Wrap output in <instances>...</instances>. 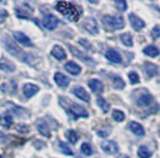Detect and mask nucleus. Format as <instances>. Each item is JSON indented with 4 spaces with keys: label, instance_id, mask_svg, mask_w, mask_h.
I'll use <instances>...</instances> for the list:
<instances>
[{
    "label": "nucleus",
    "instance_id": "6",
    "mask_svg": "<svg viewBox=\"0 0 160 158\" xmlns=\"http://www.w3.org/2000/svg\"><path fill=\"white\" fill-rule=\"evenodd\" d=\"M42 24H43V26L46 27L47 30H50V31H53L56 29L58 26V24H59V19L53 16V14H46L44 17H43V19H42Z\"/></svg>",
    "mask_w": 160,
    "mask_h": 158
},
{
    "label": "nucleus",
    "instance_id": "5",
    "mask_svg": "<svg viewBox=\"0 0 160 158\" xmlns=\"http://www.w3.org/2000/svg\"><path fill=\"white\" fill-rule=\"evenodd\" d=\"M102 150L108 153V155H117L120 149H118V145L116 144L113 140H105L100 144Z\"/></svg>",
    "mask_w": 160,
    "mask_h": 158
},
{
    "label": "nucleus",
    "instance_id": "10",
    "mask_svg": "<svg viewBox=\"0 0 160 158\" xmlns=\"http://www.w3.org/2000/svg\"><path fill=\"white\" fill-rule=\"evenodd\" d=\"M13 38L19 44H22L23 46H31L32 45V42H31V40L28 37L25 33L20 32V31H14L13 32Z\"/></svg>",
    "mask_w": 160,
    "mask_h": 158
},
{
    "label": "nucleus",
    "instance_id": "9",
    "mask_svg": "<svg viewBox=\"0 0 160 158\" xmlns=\"http://www.w3.org/2000/svg\"><path fill=\"white\" fill-rule=\"evenodd\" d=\"M40 92V87L33 85V83H25L23 85V94L25 95V98H32L33 95H36Z\"/></svg>",
    "mask_w": 160,
    "mask_h": 158
},
{
    "label": "nucleus",
    "instance_id": "13",
    "mask_svg": "<svg viewBox=\"0 0 160 158\" xmlns=\"http://www.w3.org/2000/svg\"><path fill=\"white\" fill-rule=\"evenodd\" d=\"M129 130L133 132L135 136H138V137H143L145 136L143 126L139 124V123H136V121H130L129 123Z\"/></svg>",
    "mask_w": 160,
    "mask_h": 158
},
{
    "label": "nucleus",
    "instance_id": "12",
    "mask_svg": "<svg viewBox=\"0 0 160 158\" xmlns=\"http://www.w3.org/2000/svg\"><path fill=\"white\" fill-rule=\"evenodd\" d=\"M54 81L56 82V85L61 88H67V86L69 85V79L66 75L61 74V72H55L54 75Z\"/></svg>",
    "mask_w": 160,
    "mask_h": 158
},
{
    "label": "nucleus",
    "instance_id": "22",
    "mask_svg": "<svg viewBox=\"0 0 160 158\" xmlns=\"http://www.w3.org/2000/svg\"><path fill=\"white\" fill-rule=\"evenodd\" d=\"M69 50H71V53H73L75 57H78L79 59H81V61H84L85 63H94L92 59L90 58L88 56H86L85 53H82L81 51H79L77 48H74V46H69Z\"/></svg>",
    "mask_w": 160,
    "mask_h": 158
},
{
    "label": "nucleus",
    "instance_id": "20",
    "mask_svg": "<svg viewBox=\"0 0 160 158\" xmlns=\"http://www.w3.org/2000/svg\"><path fill=\"white\" fill-rule=\"evenodd\" d=\"M0 124L2 125V127L5 128H10L11 126L13 125V118L10 113H2L0 115Z\"/></svg>",
    "mask_w": 160,
    "mask_h": 158
},
{
    "label": "nucleus",
    "instance_id": "4",
    "mask_svg": "<svg viewBox=\"0 0 160 158\" xmlns=\"http://www.w3.org/2000/svg\"><path fill=\"white\" fill-rule=\"evenodd\" d=\"M102 21L104 24V26L107 27L108 30H120L124 27V19L121 16H103Z\"/></svg>",
    "mask_w": 160,
    "mask_h": 158
},
{
    "label": "nucleus",
    "instance_id": "38",
    "mask_svg": "<svg viewBox=\"0 0 160 158\" xmlns=\"http://www.w3.org/2000/svg\"><path fill=\"white\" fill-rule=\"evenodd\" d=\"M6 142H7V136L5 133L0 132V144H4V143H6Z\"/></svg>",
    "mask_w": 160,
    "mask_h": 158
},
{
    "label": "nucleus",
    "instance_id": "18",
    "mask_svg": "<svg viewBox=\"0 0 160 158\" xmlns=\"http://www.w3.org/2000/svg\"><path fill=\"white\" fill-rule=\"evenodd\" d=\"M65 69L69 72L71 75H79L80 72H81V68L78 63H75L73 61H69L65 64Z\"/></svg>",
    "mask_w": 160,
    "mask_h": 158
},
{
    "label": "nucleus",
    "instance_id": "36",
    "mask_svg": "<svg viewBox=\"0 0 160 158\" xmlns=\"http://www.w3.org/2000/svg\"><path fill=\"white\" fill-rule=\"evenodd\" d=\"M115 5H116V7H117L120 11H126V10H127V2H126V1H116Z\"/></svg>",
    "mask_w": 160,
    "mask_h": 158
},
{
    "label": "nucleus",
    "instance_id": "3",
    "mask_svg": "<svg viewBox=\"0 0 160 158\" xmlns=\"http://www.w3.org/2000/svg\"><path fill=\"white\" fill-rule=\"evenodd\" d=\"M2 43H4V45H5V49H6V51L10 55H12L14 57H17L18 59L20 61H24V62H28V63H30V61L29 58H32L33 56L31 53H24L22 49H20L18 45H16L12 40H10L7 37H5L4 40H2Z\"/></svg>",
    "mask_w": 160,
    "mask_h": 158
},
{
    "label": "nucleus",
    "instance_id": "26",
    "mask_svg": "<svg viewBox=\"0 0 160 158\" xmlns=\"http://www.w3.org/2000/svg\"><path fill=\"white\" fill-rule=\"evenodd\" d=\"M65 136L68 139V142L72 143V144H75L78 142V139H79V134L77 133V131H74V130H68Z\"/></svg>",
    "mask_w": 160,
    "mask_h": 158
},
{
    "label": "nucleus",
    "instance_id": "42",
    "mask_svg": "<svg viewBox=\"0 0 160 158\" xmlns=\"http://www.w3.org/2000/svg\"><path fill=\"white\" fill-rule=\"evenodd\" d=\"M159 136H160V127H159Z\"/></svg>",
    "mask_w": 160,
    "mask_h": 158
},
{
    "label": "nucleus",
    "instance_id": "34",
    "mask_svg": "<svg viewBox=\"0 0 160 158\" xmlns=\"http://www.w3.org/2000/svg\"><path fill=\"white\" fill-rule=\"evenodd\" d=\"M128 77H129L130 83H133V85H135V83H139V82H140V76L138 75V72H130L129 74H128Z\"/></svg>",
    "mask_w": 160,
    "mask_h": 158
},
{
    "label": "nucleus",
    "instance_id": "41",
    "mask_svg": "<svg viewBox=\"0 0 160 158\" xmlns=\"http://www.w3.org/2000/svg\"><path fill=\"white\" fill-rule=\"evenodd\" d=\"M0 158H2V156H1V153H0Z\"/></svg>",
    "mask_w": 160,
    "mask_h": 158
},
{
    "label": "nucleus",
    "instance_id": "17",
    "mask_svg": "<svg viewBox=\"0 0 160 158\" xmlns=\"http://www.w3.org/2000/svg\"><path fill=\"white\" fill-rule=\"evenodd\" d=\"M88 87H90V89L93 93H96V94H100V93L104 91L103 83L97 79L90 80V81H88Z\"/></svg>",
    "mask_w": 160,
    "mask_h": 158
},
{
    "label": "nucleus",
    "instance_id": "37",
    "mask_svg": "<svg viewBox=\"0 0 160 158\" xmlns=\"http://www.w3.org/2000/svg\"><path fill=\"white\" fill-rule=\"evenodd\" d=\"M17 131L23 132V133H28V132H29V127L25 125H23V124H20V125L17 126Z\"/></svg>",
    "mask_w": 160,
    "mask_h": 158
},
{
    "label": "nucleus",
    "instance_id": "15",
    "mask_svg": "<svg viewBox=\"0 0 160 158\" xmlns=\"http://www.w3.org/2000/svg\"><path fill=\"white\" fill-rule=\"evenodd\" d=\"M50 53H52V56L55 57L58 61H63V59L66 58V51H65L63 48L60 45H54Z\"/></svg>",
    "mask_w": 160,
    "mask_h": 158
},
{
    "label": "nucleus",
    "instance_id": "33",
    "mask_svg": "<svg viewBox=\"0 0 160 158\" xmlns=\"http://www.w3.org/2000/svg\"><path fill=\"white\" fill-rule=\"evenodd\" d=\"M112 118L115 119L116 121L121 123V121H123V120L126 119V115H124V113L122 112V111L115 109V111H112Z\"/></svg>",
    "mask_w": 160,
    "mask_h": 158
},
{
    "label": "nucleus",
    "instance_id": "1",
    "mask_svg": "<svg viewBox=\"0 0 160 158\" xmlns=\"http://www.w3.org/2000/svg\"><path fill=\"white\" fill-rule=\"evenodd\" d=\"M56 10L60 12L62 16H65L72 21H77L81 16V11L72 2L67 1H59L56 2Z\"/></svg>",
    "mask_w": 160,
    "mask_h": 158
},
{
    "label": "nucleus",
    "instance_id": "28",
    "mask_svg": "<svg viewBox=\"0 0 160 158\" xmlns=\"http://www.w3.org/2000/svg\"><path fill=\"white\" fill-rule=\"evenodd\" d=\"M97 104H98V106L100 107V109H102L104 113L109 112V109H110V105H109V102H108L104 98H100V96L99 98H97Z\"/></svg>",
    "mask_w": 160,
    "mask_h": 158
},
{
    "label": "nucleus",
    "instance_id": "11",
    "mask_svg": "<svg viewBox=\"0 0 160 158\" xmlns=\"http://www.w3.org/2000/svg\"><path fill=\"white\" fill-rule=\"evenodd\" d=\"M129 21H130V25L133 27L134 30H136V31H139L141 29H143L145 27V21L141 19L140 17H138L136 14L134 13H130L129 14Z\"/></svg>",
    "mask_w": 160,
    "mask_h": 158
},
{
    "label": "nucleus",
    "instance_id": "8",
    "mask_svg": "<svg viewBox=\"0 0 160 158\" xmlns=\"http://www.w3.org/2000/svg\"><path fill=\"white\" fill-rule=\"evenodd\" d=\"M82 27L91 35H97L98 33V24L94 18H87L82 23Z\"/></svg>",
    "mask_w": 160,
    "mask_h": 158
},
{
    "label": "nucleus",
    "instance_id": "16",
    "mask_svg": "<svg viewBox=\"0 0 160 158\" xmlns=\"http://www.w3.org/2000/svg\"><path fill=\"white\" fill-rule=\"evenodd\" d=\"M105 57H107L110 62L112 63H121L122 62V56L120 55L118 51H116L115 49H109L105 53Z\"/></svg>",
    "mask_w": 160,
    "mask_h": 158
},
{
    "label": "nucleus",
    "instance_id": "35",
    "mask_svg": "<svg viewBox=\"0 0 160 158\" xmlns=\"http://www.w3.org/2000/svg\"><path fill=\"white\" fill-rule=\"evenodd\" d=\"M151 36L153 37V40H157L160 37V26H154L151 31Z\"/></svg>",
    "mask_w": 160,
    "mask_h": 158
},
{
    "label": "nucleus",
    "instance_id": "40",
    "mask_svg": "<svg viewBox=\"0 0 160 158\" xmlns=\"http://www.w3.org/2000/svg\"><path fill=\"white\" fill-rule=\"evenodd\" d=\"M98 136H99V137H107L108 133H105V132H102V131H98Z\"/></svg>",
    "mask_w": 160,
    "mask_h": 158
},
{
    "label": "nucleus",
    "instance_id": "24",
    "mask_svg": "<svg viewBox=\"0 0 160 158\" xmlns=\"http://www.w3.org/2000/svg\"><path fill=\"white\" fill-rule=\"evenodd\" d=\"M110 80H111V83H112L113 88H116V89H123V88H124V81L121 79L120 76H117V75H111V76H110Z\"/></svg>",
    "mask_w": 160,
    "mask_h": 158
},
{
    "label": "nucleus",
    "instance_id": "7",
    "mask_svg": "<svg viewBox=\"0 0 160 158\" xmlns=\"http://www.w3.org/2000/svg\"><path fill=\"white\" fill-rule=\"evenodd\" d=\"M154 102V98L149 94V93H143L140 94L136 98V105L140 107H148Z\"/></svg>",
    "mask_w": 160,
    "mask_h": 158
},
{
    "label": "nucleus",
    "instance_id": "2",
    "mask_svg": "<svg viewBox=\"0 0 160 158\" xmlns=\"http://www.w3.org/2000/svg\"><path fill=\"white\" fill-rule=\"evenodd\" d=\"M59 101H60L61 106L67 111V113L69 115H73L74 118H87L88 117V113L82 106L78 105L71 100L65 99V98H60Z\"/></svg>",
    "mask_w": 160,
    "mask_h": 158
},
{
    "label": "nucleus",
    "instance_id": "21",
    "mask_svg": "<svg viewBox=\"0 0 160 158\" xmlns=\"http://www.w3.org/2000/svg\"><path fill=\"white\" fill-rule=\"evenodd\" d=\"M143 70H145V74H146L148 77H154L158 74V67L155 66V64H153V63L146 62L145 67H143Z\"/></svg>",
    "mask_w": 160,
    "mask_h": 158
},
{
    "label": "nucleus",
    "instance_id": "29",
    "mask_svg": "<svg viewBox=\"0 0 160 158\" xmlns=\"http://www.w3.org/2000/svg\"><path fill=\"white\" fill-rule=\"evenodd\" d=\"M59 147H60V150L62 153H65L66 156H73V151H72V149L69 147V145L65 143V142H59Z\"/></svg>",
    "mask_w": 160,
    "mask_h": 158
},
{
    "label": "nucleus",
    "instance_id": "19",
    "mask_svg": "<svg viewBox=\"0 0 160 158\" xmlns=\"http://www.w3.org/2000/svg\"><path fill=\"white\" fill-rule=\"evenodd\" d=\"M73 94L77 98H79L80 100H82V101H85V102H88V101H90V95H88V93H87L82 87H75L73 89Z\"/></svg>",
    "mask_w": 160,
    "mask_h": 158
},
{
    "label": "nucleus",
    "instance_id": "31",
    "mask_svg": "<svg viewBox=\"0 0 160 158\" xmlns=\"http://www.w3.org/2000/svg\"><path fill=\"white\" fill-rule=\"evenodd\" d=\"M80 151H81L82 155H85V156H91L93 153V149L91 147V145L88 144V143H84V144L80 146Z\"/></svg>",
    "mask_w": 160,
    "mask_h": 158
},
{
    "label": "nucleus",
    "instance_id": "23",
    "mask_svg": "<svg viewBox=\"0 0 160 158\" xmlns=\"http://www.w3.org/2000/svg\"><path fill=\"white\" fill-rule=\"evenodd\" d=\"M0 69L1 70H5V72H12L16 70V67L12 62H10L8 59H0Z\"/></svg>",
    "mask_w": 160,
    "mask_h": 158
},
{
    "label": "nucleus",
    "instance_id": "25",
    "mask_svg": "<svg viewBox=\"0 0 160 158\" xmlns=\"http://www.w3.org/2000/svg\"><path fill=\"white\" fill-rule=\"evenodd\" d=\"M143 53L149 57H157L159 55V49L154 45H148L143 49Z\"/></svg>",
    "mask_w": 160,
    "mask_h": 158
},
{
    "label": "nucleus",
    "instance_id": "32",
    "mask_svg": "<svg viewBox=\"0 0 160 158\" xmlns=\"http://www.w3.org/2000/svg\"><path fill=\"white\" fill-rule=\"evenodd\" d=\"M12 105V104H11ZM11 109H12V112H13V114H16L17 117H23V113H25V114H28V111L27 109H24V108H22V107H18L17 105H12L11 106Z\"/></svg>",
    "mask_w": 160,
    "mask_h": 158
},
{
    "label": "nucleus",
    "instance_id": "30",
    "mask_svg": "<svg viewBox=\"0 0 160 158\" xmlns=\"http://www.w3.org/2000/svg\"><path fill=\"white\" fill-rule=\"evenodd\" d=\"M138 155L140 158H149L152 156V152L149 151V149L146 146H140L138 150Z\"/></svg>",
    "mask_w": 160,
    "mask_h": 158
},
{
    "label": "nucleus",
    "instance_id": "39",
    "mask_svg": "<svg viewBox=\"0 0 160 158\" xmlns=\"http://www.w3.org/2000/svg\"><path fill=\"white\" fill-rule=\"evenodd\" d=\"M79 43H80V44H82V45L86 46V49H91V44H88L86 40H80Z\"/></svg>",
    "mask_w": 160,
    "mask_h": 158
},
{
    "label": "nucleus",
    "instance_id": "14",
    "mask_svg": "<svg viewBox=\"0 0 160 158\" xmlns=\"http://www.w3.org/2000/svg\"><path fill=\"white\" fill-rule=\"evenodd\" d=\"M37 130H38V132L43 137H46V138H50L52 137L50 128H49V126H48V124L44 120H41V121L37 123Z\"/></svg>",
    "mask_w": 160,
    "mask_h": 158
},
{
    "label": "nucleus",
    "instance_id": "43",
    "mask_svg": "<svg viewBox=\"0 0 160 158\" xmlns=\"http://www.w3.org/2000/svg\"><path fill=\"white\" fill-rule=\"evenodd\" d=\"M126 158H129V157H126Z\"/></svg>",
    "mask_w": 160,
    "mask_h": 158
},
{
    "label": "nucleus",
    "instance_id": "27",
    "mask_svg": "<svg viewBox=\"0 0 160 158\" xmlns=\"http://www.w3.org/2000/svg\"><path fill=\"white\" fill-rule=\"evenodd\" d=\"M121 42L126 46H133V37L130 33H123L120 36Z\"/></svg>",
    "mask_w": 160,
    "mask_h": 158
}]
</instances>
